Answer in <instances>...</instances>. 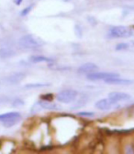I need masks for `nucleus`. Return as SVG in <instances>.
<instances>
[{
    "mask_svg": "<svg viewBox=\"0 0 134 154\" xmlns=\"http://www.w3.org/2000/svg\"><path fill=\"white\" fill-rule=\"evenodd\" d=\"M22 1H23V0H15V4H16L17 6H19V5L21 4Z\"/></svg>",
    "mask_w": 134,
    "mask_h": 154,
    "instance_id": "nucleus-22",
    "label": "nucleus"
},
{
    "mask_svg": "<svg viewBox=\"0 0 134 154\" xmlns=\"http://www.w3.org/2000/svg\"><path fill=\"white\" fill-rule=\"evenodd\" d=\"M98 70V66L95 63H86L78 68V73L80 74H90Z\"/></svg>",
    "mask_w": 134,
    "mask_h": 154,
    "instance_id": "nucleus-6",
    "label": "nucleus"
},
{
    "mask_svg": "<svg viewBox=\"0 0 134 154\" xmlns=\"http://www.w3.org/2000/svg\"><path fill=\"white\" fill-rule=\"evenodd\" d=\"M77 96H78V92L75 90L67 89V90H63L60 91L56 96V99L58 102L62 103L68 104V103L74 102L76 100Z\"/></svg>",
    "mask_w": 134,
    "mask_h": 154,
    "instance_id": "nucleus-3",
    "label": "nucleus"
},
{
    "mask_svg": "<svg viewBox=\"0 0 134 154\" xmlns=\"http://www.w3.org/2000/svg\"><path fill=\"white\" fill-rule=\"evenodd\" d=\"M20 114L19 113V112H9V113H6V114H2L0 115V122H5L12 117L14 116H19Z\"/></svg>",
    "mask_w": 134,
    "mask_h": 154,
    "instance_id": "nucleus-14",
    "label": "nucleus"
},
{
    "mask_svg": "<svg viewBox=\"0 0 134 154\" xmlns=\"http://www.w3.org/2000/svg\"><path fill=\"white\" fill-rule=\"evenodd\" d=\"M129 48V45L126 43H121V44H118L116 45V51H122V50H126Z\"/></svg>",
    "mask_w": 134,
    "mask_h": 154,
    "instance_id": "nucleus-19",
    "label": "nucleus"
},
{
    "mask_svg": "<svg viewBox=\"0 0 134 154\" xmlns=\"http://www.w3.org/2000/svg\"><path fill=\"white\" fill-rule=\"evenodd\" d=\"M87 102V99H86V96H82V97H80V99L76 101V103L72 106V110H76V109H79V108H81L83 107Z\"/></svg>",
    "mask_w": 134,
    "mask_h": 154,
    "instance_id": "nucleus-15",
    "label": "nucleus"
},
{
    "mask_svg": "<svg viewBox=\"0 0 134 154\" xmlns=\"http://www.w3.org/2000/svg\"><path fill=\"white\" fill-rule=\"evenodd\" d=\"M25 75L23 73H16L14 75H11L7 79V81L9 84H17L19 82H20L23 79H24Z\"/></svg>",
    "mask_w": 134,
    "mask_h": 154,
    "instance_id": "nucleus-10",
    "label": "nucleus"
},
{
    "mask_svg": "<svg viewBox=\"0 0 134 154\" xmlns=\"http://www.w3.org/2000/svg\"><path fill=\"white\" fill-rule=\"evenodd\" d=\"M30 61L31 63L37 64V63H53L54 60L51 57H47L45 55H32L30 57Z\"/></svg>",
    "mask_w": 134,
    "mask_h": 154,
    "instance_id": "nucleus-9",
    "label": "nucleus"
},
{
    "mask_svg": "<svg viewBox=\"0 0 134 154\" xmlns=\"http://www.w3.org/2000/svg\"><path fill=\"white\" fill-rule=\"evenodd\" d=\"M112 104L113 103L109 101V99H101L96 103L95 106L97 109H98L100 111H108V110L111 109Z\"/></svg>",
    "mask_w": 134,
    "mask_h": 154,
    "instance_id": "nucleus-8",
    "label": "nucleus"
},
{
    "mask_svg": "<svg viewBox=\"0 0 134 154\" xmlns=\"http://www.w3.org/2000/svg\"><path fill=\"white\" fill-rule=\"evenodd\" d=\"M48 86V84H41V83H37V84H28L26 85V89H34V88H42Z\"/></svg>",
    "mask_w": 134,
    "mask_h": 154,
    "instance_id": "nucleus-16",
    "label": "nucleus"
},
{
    "mask_svg": "<svg viewBox=\"0 0 134 154\" xmlns=\"http://www.w3.org/2000/svg\"><path fill=\"white\" fill-rule=\"evenodd\" d=\"M106 83L108 84H111V85H130L133 81L130 80V79H124L119 77H116V78H110L104 80Z\"/></svg>",
    "mask_w": 134,
    "mask_h": 154,
    "instance_id": "nucleus-7",
    "label": "nucleus"
},
{
    "mask_svg": "<svg viewBox=\"0 0 134 154\" xmlns=\"http://www.w3.org/2000/svg\"><path fill=\"white\" fill-rule=\"evenodd\" d=\"M15 54V52L9 48L0 49V58H8Z\"/></svg>",
    "mask_w": 134,
    "mask_h": 154,
    "instance_id": "nucleus-13",
    "label": "nucleus"
},
{
    "mask_svg": "<svg viewBox=\"0 0 134 154\" xmlns=\"http://www.w3.org/2000/svg\"><path fill=\"white\" fill-rule=\"evenodd\" d=\"M133 34L132 29L127 26H114L109 29V35L113 38H130Z\"/></svg>",
    "mask_w": 134,
    "mask_h": 154,
    "instance_id": "nucleus-2",
    "label": "nucleus"
},
{
    "mask_svg": "<svg viewBox=\"0 0 134 154\" xmlns=\"http://www.w3.org/2000/svg\"><path fill=\"white\" fill-rule=\"evenodd\" d=\"M116 77H119V75L117 73H112V72H93V73L86 75V79L88 80H92V81L106 80L108 79L116 78Z\"/></svg>",
    "mask_w": 134,
    "mask_h": 154,
    "instance_id": "nucleus-4",
    "label": "nucleus"
},
{
    "mask_svg": "<svg viewBox=\"0 0 134 154\" xmlns=\"http://www.w3.org/2000/svg\"><path fill=\"white\" fill-rule=\"evenodd\" d=\"M19 44L21 47L26 48V49H35V48H39L44 45L45 42L36 35L27 34V35L22 36L19 39Z\"/></svg>",
    "mask_w": 134,
    "mask_h": 154,
    "instance_id": "nucleus-1",
    "label": "nucleus"
},
{
    "mask_svg": "<svg viewBox=\"0 0 134 154\" xmlns=\"http://www.w3.org/2000/svg\"><path fill=\"white\" fill-rule=\"evenodd\" d=\"M31 9H32V6H30V7H28V8H24V9L21 11L20 15H21V16H26V15H28V14L31 12Z\"/></svg>",
    "mask_w": 134,
    "mask_h": 154,
    "instance_id": "nucleus-20",
    "label": "nucleus"
},
{
    "mask_svg": "<svg viewBox=\"0 0 134 154\" xmlns=\"http://www.w3.org/2000/svg\"><path fill=\"white\" fill-rule=\"evenodd\" d=\"M42 101H47V102H52L53 100V94L52 93H46V94H42L41 96Z\"/></svg>",
    "mask_w": 134,
    "mask_h": 154,
    "instance_id": "nucleus-17",
    "label": "nucleus"
},
{
    "mask_svg": "<svg viewBox=\"0 0 134 154\" xmlns=\"http://www.w3.org/2000/svg\"><path fill=\"white\" fill-rule=\"evenodd\" d=\"M39 104H41L42 109H46V110H59L60 107L58 104L53 103L51 102H47V101H41L39 102Z\"/></svg>",
    "mask_w": 134,
    "mask_h": 154,
    "instance_id": "nucleus-11",
    "label": "nucleus"
},
{
    "mask_svg": "<svg viewBox=\"0 0 134 154\" xmlns=\"http://www.w3.org/2000/svg\"><path fill=\"white\" fill-rule=\"evenodd\" d=\"M130 98H131V96L129 93H126V92L114 91V92H110L109 94V99L113 104L117 103H119V102L130 100Z\"/></svg>",
    "mask_w": 134,
    "mask_h": 154,
    "instance_id": "nucleus-5",
    "label": "nucleus"
},
{
    "mask_svg": "<svg viewBox=\"0 0 134 154\" xmlns=\"http://www.w3.org/2000/svg\"><path fill=\"white\" fill-rule=\"evenodd\" d=\"M24 104V102L20 99H17L14 101V103H13V105L14 106H20V105H23Z\"/></svg>",
    "mask_w": 134,
    "mask_h": 154,
    "instance_id": "nucleus-21",
    "label": "nucleus"
},
{
    "mask_svg": "<svg viewBox=\"0 0 134 154\" xmlns=\"http://www.w3.org/2000/svg\"><path fill=\"white\" fill-rule=\"evenodd\" d=\"M77 115L83 117H93L95 116V113L94 112H79V113H77Z\"/></svg>",
    "mask_w": 134,
    "mask_h": 154,
    "instance_id": "nucleus-18",
    "label": "nucleus"
},
{
    "mask_svg": "<svg viewBox=\"0 0 134 154\" xmlns=\"http://www.w3.org/2000/svg\"><path fill=\"white\" fill-rule=\"evenodd\" d=\"M20 119H21V116L19 115V116H14V117H12V118H10V119L3 122V125H4L5 128H11V127H13V125H17L19 122Z\"/></svg>",
    "mask_w": 134,
    "mask_h": 154,
    "instance_id": "nucleus-12",
    "label": "nucleus"
}]
</instances>
